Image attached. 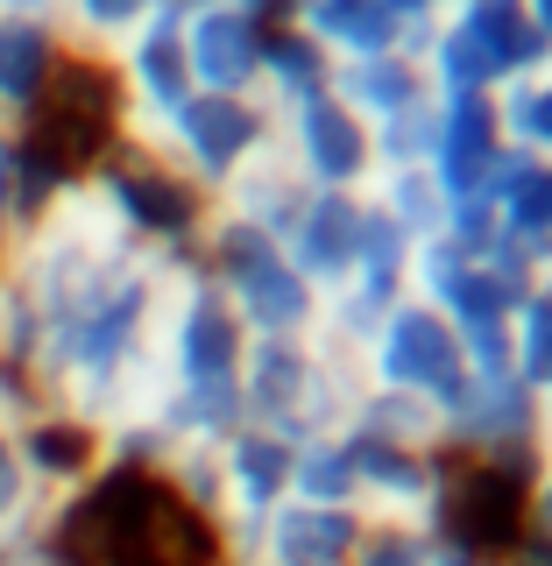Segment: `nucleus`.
Here are the masks:
<instances>
[{
  "label": "nucleus",
  "instance_id": "obj_1",
  "mask_svg": "<svg viewBox=\"0 0 552 566\" xmlns=\"http://www.w3.org/2000/svg\"><path fill=\"white\" fill-rule=\"evenodd\" d=\"M35 482H29V468H22V447H14V424L0 418V538H14V531H29L35 517Z\"/></svg>",
  "mask_w": 552,
  "mask_h": 566
},
{
  "label": "nucleus",
  "instance_id": "obj_2",
  "mask_svg": "<svg viewBox=\"0 0 552 566\" xmlns=\"http://www.w3.org/2000/svg\"><path fill=\"white\" fill-rule=\"evenodd\" d=\"M58 14H71L93 43H114V35H128L142 14H149V0H64Z\"/></svg>",
  "mask_w": 552,
  "mask_h": 566
},
{
  "label": "nucleus",
  "instance_id": "obj_3",
  "mask_svg": "<svg viewBox=\"0 0 552 566\" xmlns=\"http://www.w3.org/2000/svg\"><path fill=\"white\" fill-rule=\"evenodd\" d=\"M58 8H64V0H0L8 22H50V29H58Z\"/></svg>",
  "mask_w": 552,
  "mask_h": 566
}]
</instances>
